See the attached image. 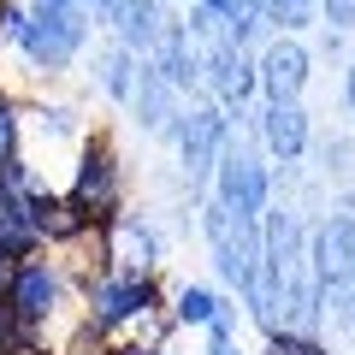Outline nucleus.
<instances>
[{
  "label": "nucleus",
  "mask_w": 355,
  "mask_h": 355,
  "mask_svg": "<svg viewBox=\"0 0 355 355\" xmlns=\"http://www.w3.org/2000/svg\"><path fill=\"white\" fill-rule=\"evenodd\" d=\"M107 18H113L119 24V48H130V53H148L154 42L166 36V18H160V0H113V6H107Z\"/></svg>",
  "instance_id": "nucleus-10"
},
{
  "label": "nucleus",
  "mask_w": 355,
  "mask_h": 355,
  "mask_svg": "<svg viewBox=\"0 0 355 355\" xmlns=\"http://www.w3.org/2000/svg\"><path fill=\"white\" fill-rule=\"evenodd\" d=\"M308 254H314L320 284L331 291V314H355V202L314 231Z\"/></svg>",
  "instance_id": "nucleus-3"
},
{
  "label": "nucleus",
  "mask_w": 355,
  "mask_h": 355,
  "mask_svg": "<svg viewBox=\"0 0 355 355\" xmlns=\"http://www.w3.org/2000/svg\"><path fill=\"white\" fill-rule=\"evenodd\" d=\"M172 320H178V326H214V320H219V302H214V291H202V284H184V291H178V308H172Z\"/></svg>",
  "instance_id": "nucleus-16"
},
{
  "label": "nucleus",
  "mask_w": 355,
  "mask_h": 355,
  "mask_svg": "<svg viewBox=\"0 0 355 355\" xmlns=\"http://www.w3.org/2000/svg\"><path fill=\"white\" fill-rule=\"evenodd\" d=\"M12 355H53V349H48V343H36V338H24V343H18Z\"/></svg>",
  "instance_id": "nucleus-26"
},
{
  "label": "nucleus",
  "mask_w": 355,
  "mask_h": 355,
  "mask_svg": "<svg viewBox=\"0 0 355 355\" xmlns=\"http://www.w3.org/2000/svg\"><path fill=\"white\" fill-rule=\"evenodd\" d=\"M18 154V101L12 95H0V166Z\"/></svg>",
  "instance_id": "nucleus-18"
},
{
  "label": "nucleus",
  "mask_w": 355,
  "mask_h": 355,
  "mask_svg": "<svg viewBox=\"0 0 355 355\" xmlns=\"http://www.w3.org/2000/svg\"><path fill=\"white\" fill-rule=\"evenodd\" d=\"M36 231H42V243H77V237H89V214L71 202V196H36Z\"/></svg>",
  "instance_id": "nucleus-12"
},
{
  "label": "nucleus",
  "mask_w": 355,
  "mask_h": 355,
  "mask_svg": "<svg viewBox=\"0 0 355 355\" xmlns=\"http://www.w3.org/2000/svg\"><path fill=\"white\" fill-rule=\"evenodd\" d=\"M160 308V284H154V272H95V279H83V320H95L101 331H119L130 326V320L154 314Z\"/></svg>",
  "instance_id": "nucleus-2"
},
{
  "label": "nucleus",
  "mask_w": 355,
  "mask_h": 355,
  "mask_svg": "<svg viewBox=\"0 0 355 355\" xmlns=\"http://www.w3.org/2000/svg\"><path fill=\"white\" fill-rule=\"evenodd\" d=\"M101 254L113 272H154L160 266V231L142 214H113L101 225Z\"/></svg>",
  "instance_id": "nucleus-6"
},
{
  "label": "nucleus",
  "mask_w": 355,
  "mask_h": 355,
  "mask_svg": "<svg viewBox=\"0 0 355 355\" xmlns=\"http://www.w3.org/2000/svg\"><path fill=\"white\" fill-rule=\"evenodd\" d=\"M107 355H166L160 343H125V349H107Z\"/></svg>",
  "instance_id": "nucleus-25"
},
{
  "label": "nucleus",
  "mask_w": 355,
  "mask_h": 355,
  "mask_svg": "<svg viewBox=\"0 0 355 355\" xmlns=\"http://www.w3.org/2000/svg\"><path fill=\"white\" fill-rule=\"evenodd\" d=\"M261 89H266V107L302 101V89H308V48L296 36H279L272 48L261 53Z\"/></svg>",
  "instance_id": "nucleus-9"
},
{
  "label": "nucleus",
  "mask_w": 355,
  "mask_h": 355,
  "mask_svg": "<svg viewBox=\"0 0 355 355\" xmlns=\"http://www.w3.org/2000/svg\"><path fill=\"white\" fill-rule=\"evenodd\" d=\"M343 101H349V113H355V65L343 71Z\"/></svg>",
  "instance_id": "nucleus-28"
},
{
  "label": "nucleus",
  "mask_w": 355,
  "mask_h": 355,
  "mask_svg": "<svg viewBox=\"0 0 355 355\" xmlns=\"http://www.w3.org/2000/svg\"><path fill=\"white\" fill-rule=\"evenodd\" d=\"M326 172H338V178L355 172V148L349 142H326Z\"/></svg>",
  "instance_id": "nucleus-22"
},
{
  "label": "nucleus",
  "mask_w": 355,
  "mask_h": 355,
  "mask_svg": "<svg viewBox=\"0 0 355 355\" xmlns=\"http://www.w3.org/2000/svg\"><path fill=\"white\" fill-rule=\"evenodd\" d=\"M326 24L338 30V36H343V30H355V0H326Z\"/></svg>",
  "instance_id": "nucleus-23"
},
{
  "label": "nucleus",
  "mask_w": 355,
  "mask_h": 355,
  "mask_svg": "<svg viewBox=\"0 0 355 355\" xmlns=\"http://www.w3.org/2000/svg\"><path fill=\"white\" fill-rule=\"evenodd\" d=\"M24 338H30V331H24V326H18V320H12V308L0 302V355H12V349H18V343H24Z\"/></svg>",
  "instance_id": "nucleus-21"
},
{
  "label": "nucleus",
  "mask_w": 355,
  "mask_h": 355,
  "mask_svg": "<svg viewBox=\"0 0 355 355\" xmlns=\"http://www.w3.org/2000/svg\"><path fill=\"white\" fill-rule=\"evenodd\" d=\"M207 331H214V349H207V355H243L237 343H231V326H225V320H214Z\"/></svg>",
  "instance_id": "nucleus-24"
},
{
  "label": "nucleus",
  "mask_w": 355,
  "mask_h": 355,
  "mask_svg": "<svg viewBox=\"0 0 355 355\" xmlns=\"http://www.w3.org/2000/svg\"><path fill=\"white\" fill-rule=\"evenodd\" d=\"M60 296H65V272L53 261H36V254H30V261L12 266V284H6L0 302L12 308V320L24 331H36V326H48V320L60 314Z\"/></svg>",
  "instance_id": "nucleus-4"
},
{
  "label": "nucleus",
  "mask_w": 355,
  "mask_h": 355,
  "mask_svg": "<svg viewBox=\"0 0 355 355\" xmlns=\"http://www.w3.org/2000/svg\"><path fill=\"white\" fill-rule=\"evenodd\" d=\"M65 355H107V331L95 326V320H83V326L71 331V343H65Z\"/></svg>",
  "instance_id": "nucleus-19"
},
{
  "label": "nucleus",
  "mask_w": 355,
  "mask_h": 355,
  "mask_svg": "<svg viewBox=\"0 0 355 355\" xmlns=\"http://www.w3.org/2000/svg\"><path fill=\"white\" fill-rule=\"evenodd\" d=\"M308 355H331V349H320V343H314V349H308Z\"/></svg>",
  "instance_id": "nucleus-29"
},
{
  "label": "nucleus",
  "mask_w": 355,
  "mask_h": 355,
  "mask_svg": "<svg viewBox=\"0 0 355 355\" xmlns=\"http://www.w3.org/2000/svg\"><path fill=\"white\" fill-rule=\"evenodd\" d=\"M24 12H30V6L0 0V42H12V48H18V36H24Z\"/></svg>",
  "instance_id": "nucleus-20"
},
{
  "label": "nucleus",
  "mask_w": 355,
  "mask_h": 355,
  "mask_svg": "<svg viewBox=\"0 0 355 355\" xmlns=\"http://www.w3.org/2000/svg\"><path fill=\"white\" fill-rule=\"evenodd\" d=\"M178 95L184 89L172 83V77H160L154 65H142V77H137V125H148V130H172V119H184L178 113Z\"/></svg>",
  "instance_id": "nucleus-11"
},
{
  "label": "nucleus",
  "mask_w": 355,
  "mask_h": 355,
  "mask_svg": "<svg viewBox=\"0 0 355 355\" xmlns=\"http://www.w3.org/2000/svg\"><path fill=\"white\" fill-rule=\"evenodd\" d=\"M71 202L89 214L95 231L119 214V202H125V178H119V154L107 148V142H89V148H83L77 178H71Z\"/></svg>",
  "instance_id": "nucleus-5"
},
{
  "label": "nucleus",
  "mask_w": 355,
  "mask_h": 355,
  "mask_svg": "<svg viewBox=\"0 0 355 355\" xmlns=\"http://www.w3.org/2000/svg\"><path fill=\"white\" fill-rule=\"evenodd\" d=\"M172 137H178V154H184V178H190V184H202V178L219 166L231 130H225V119H219L214 107H202V113H184V119H178Z\"/></svg>",
  "instance_id": "nucleus-8"
},
{
  "label": "nucleus",
  "mask_w": 355,
  "mask_h": 355,
  "mask_svg": "<svg viewBox=\"0 0 355 355\" xmlns=\"http://www.w3.org/2000/svg\"><path fill=\"white\" fill-rule=\"evenodd\" d=\"M254 12H261V24H284V30H302V24H308V0H261Z\"/></svg>",
  "instance_id": "nucleus-17"
},
{
  "label": "nucleus",
  "mask_w": 355,
  "mask_h": 355,
  "mask_svg": "<svg viewBox=\"0 0 355 355\" xmlns=\"http://www.w3.org/2000/svg\"><path fill=\"white\" fill-rule=\"evenodd\" d=\"M261 137H266V148L279 154L284 166L302 160V148H308V113H302V101H291V107H266Z\"/></svg>",
  "instance_id": "nucleus-13"
},
{
  "label": "nucleus",
  "mask_w": 355,
  "mask_h": 355,
  "mask_svg": "<svg viewBox=\"0 0 355 355\" xmlns=\"http://www.w3.org/2000/svg\"><path fill=\"white\" fill-rule=\"evenodd\" d=\"M219 207L231 219H243V225H261V214H266V166H254L231 142L219 154Z\"/></svg>",
  "instance_id": "nucleus-7"
},
{
  "label": "nucleus",
  "mask_w": 355,
  "mask_h": 355,
  "mask_svg": "<svg viewBox=\"0 0 355 355\" xmlns=\"http://www.w3.org/2000/svg\"><path fill=\"white\" fill-rule=\"evenodd\" d=\"M12 266H18L12 254H0V296H6V284H12Z\"/></svg>",
  "instance_id": "nucleus-27"
},
{
  "label": "nucleus",
  "mask_w": 355,
  "mask_h": 355,
  "mask_svg": "<svg viewBox=\"0 0 355 355\" xmlns=\"http://www.w3.org/2000/svg\"><path fill=\"white\" fill-rule=\"evenodd\" d=\"M101 89L113 95V101H130V95H137V53L119 48V42L101 53Z\"/></svg>",
  "instance_id": "nucleus-14"
},
{
  "label": "nucleus",
  "mask_w": 355,
  "mask_h": 355,
  "mask_svg": "<svg viewBox=\"0 0 355 355\" xmlns=\"http://www.w3.org/2000/svg\"><path fill=\"white\" fill-rule=\"evenodd\" d=\"M89 36V6L77 0H36L24 12V36H18V53L30 60V71H65L71 53L83 48Z\"/></svg>",
  "instance_id": "nucleus-1"
},
{
  "label": "nucleus",
  "mask_w": 355,
  "mask_h": 355,
  "mask_svg": "<svg viewBox=\"0 0 355 355\" xmlns=\"http://www.w3.org/2000/svg\"><path fill=\"white\" fill-rule=\"evenodd\" d=\"M24 119L42 130V137H53V142H65V137H77V130H83V125H77V113H71L65 101H53V107L36 101V107H24Z\"/></svg>",
  "instance_id": "nucleus-15"
}]
</instances>
